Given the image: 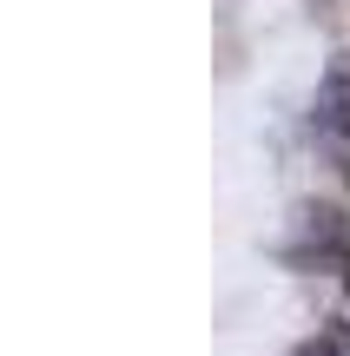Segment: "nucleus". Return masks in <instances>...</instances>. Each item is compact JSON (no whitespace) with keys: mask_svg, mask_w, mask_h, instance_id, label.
Instances as JSON below:
<instances>
[{"mask_svg":"<svg viewBox=\"0 0 350 356\" xmlns=\"http://www.w3.org/2000/svg\"><path fill=\"white\" fill-rule=\"evenodd\" d=\"M311 257H350V231L331 204H304L298 211V244H291V264H311Z\"/></svg>","mask_w":350,"mask_h":356,"instance_id":"nucleus-1","label":"nucleus"},{"mask_svg":"<svg viewBox=\"0 0 350 356\" xmlns=\"http://www.w3.org/2000/svg\"><path fill=\"white\" fill-rule=\"evenodd\" d=\"M344 297H350V257H344Z\"/></svg>","mask_w":350,"mask_h":356,"instance_id":"nucleus-4","label":"nucleus"},{"mask_svg":"<svg viewBox=\"0 0 350 356\" xmlns=\"http://www.w3.org/2000/svg\"><path fill=\"white\" fill-rule=\"evenodd\" d=\"M298 356H337V350H331V337H317V343H304Z\"/></svg>","mask_w":350,"mask_h":356,"instance_id":"nucleus-3","label":"nucleus"},{"mask_svg":"<svg viewBox=\"0 0 350 356\" xmlns=\"http://www.w3.org/2000/svg\"><path fill=\"white\" fill-rule=\"evenodd\" d=\"M324 337H331V350H337V356H350V317H337Z\"/></svg>","mask_w":350,"mask_h":356,"instance_id":"nucleus-2","label":"nucleus"}]
</instances>
